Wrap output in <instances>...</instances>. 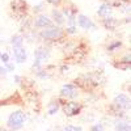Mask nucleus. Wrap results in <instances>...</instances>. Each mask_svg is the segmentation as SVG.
<instances>
[{
  "label": "nucleus",
  "mask_w": 131,
  "mask_h": 131,
  "mask_svg": "<svg viewBox=\"0 0 131 131\" xmlns=\"http://www.w3.org/2000/svg\"><path fill=\"white\" fill-rule=\"evenodd\" d=\"M15 80H16V83H20V76H15Z\"/></svg>",
  "instance_id": "cd10ccee"
},
{
  "label": "nucleus",
  "mask_w": 131,
  "mask_h": 131,
  "mask_svg": "<svg viewBox=\"0 0 131 131\" xmlns=\"http://www.w3.org/2000/svg\"><path fill=\"white\" fill-rule=\"evenodd\" d=\"M119 46H121V42H114L113 45H110V46H109L107 49L110 50V51H113V50H114L115 47H119Z\"/></svg>",
  "instance_id": "412c9836"
},
{
  "label": "nucleus",
  "mask_w": 131,
  "mask_h": 131,
  "mask_svg": "<svg viewBox=\"0 0 131 131\" xmlns=\"http://www.w3.org/2000/svg\"><path fill=\"white\" fill-rule=\"evenodd\" d=\"M115 130L117 131H131L130 130V125L125 123V122H121V123H118L115 126Z\"/></svg>",
  "instance_id": "2eb2a0df"
},
{
  "label": "nucleus",
  "mask_w": 131,
  "mask_h": 131,
  "mask_svg": "<svg viewBox=\"0 0 131 131\" xmlns=\"http://www.w3.org/2000/svg\"><path fill=\"white\" fill-rule=\"evenodd\" d=\"M78 21H79V25L83 29H93L94 28V24L91 21V18H88V17L84 16V15H79Z\"/></svg>",
  "instance_id": "0eeeda50"
},
{
  "label": "nucleus",
  "mask_w": 131,
  "mask_h": 131,
  "mask_svg": "<svg viewBox=\"0 0 131 131\" xmlns=\"http://www.w3.org/2000/svg\"><path fill=\"white\" fill-rule=\"evenodd\" d=\"M7 70L13 71V70H15V66H13V64H10V63H7Z\"/></svg>",
  "instance_id": "b1692460"
},
{
  "label": "nucleus",
  "mask_w": 131,
  "mask_h": 131,
  "mask_svg": "<svg viewBox=\"0 0 131 131\" xmlns=\"http://www.w3.org/2000/svg\"><path fill=\"white\" fill-rule=\"evenodd\" d=\"M114 105L121 109H127L130 107V98L126 94H118L114 98Z\"/></svg>",
  "instance_id": "423d86ee"
},
{
  "label": "nucleus",
  "mask_w": 131,
  "mask_h": 131,
  "mask_svg": "<svg viewBox=\"0 0 131 131\" xmlns=\"http://www.w3.org/2000/svg\"><path fill=\"white\" fill-rule=\"evenodd\" d=\"M98 16L100 17H104V18H106V17H110V13H112V8H110V5H107V4H102L100 8H98Z\"/></svg>",
  "instance_id": "9d476101"
},
{
  "label": "nucleus",
  "mask_w": 131,
  "mask_h": 131,
  "mask_svg": "<svg viewBox=\"0 0 131 131\" xmlns=\"http://www.w3.org/2000/svg\"><path fill=\"white\" fill-rule=\"evenodd\" d=\"M59 110V104L58 102H52V104H50V106H49V114H55Z\"/></svg>",
  "instance_id": "dca6fc26"
},
{
  "label": "nucleus",
  "mask_w": 131,
  "mask_h": 131,
  "mask_svg": "<svg viewBox=\"0 0 131 131\" xmlns=\"http://www.w3.org/2000/svg\"><path fill=\"white\" fill-rule=\"evenodd\" d=\"M80 109H81V106H80L78 102H67V104L63 106V112H64L66 115L72 117V115L79 114Z\"/></svg>",
  "instance_id": "7ed1b4c3"
},
{
  "label": "nucleus",
  "mask_w": 131,
  "mask_h": 131,
  "mask_svg": "<svg viewBox=\"0 0 131 131\" xmlns=\"http://www.w3.org/2000/svg\"><path fill=\"white\" fill-rule=\"evenodd\" d=\"M91 131H105V127H104L102 123H97V125H94V126L92 127Z\"/></svg>",
  "instance_id": "aec40b11"
},
{
  "label": "nucleus",
  "mask_w": 131,
  "mask_h": 131,
  "mask_svg": "<svg viewBox=\"0 0 131 131\" xmlns=\"http://www.w3.org/2000/svg\"><path fill=\"white\" fill-rule=\"evenodd\" d=\"M15 57H16V60H17L18 63H24V62L28 59L26 51H25V49H23V47H16V49H15Z\"/></svg>",
  "instance_id": "1a4fd4ad"
},
{
  "label": "nucleus",
  "mask_w": 131,
  "mask_h": 131,
  "mask_svg": "<svg viewBox=\"0 0 131 131\" xmlns=\"http://www.w3.org/2000/svg\"><path fill=\"white\" fill-rule=\"evenodd\" d=\"M10 43L15 46V47H21V45H23V37L16 34L12 37V39H10Z\"/></svg>",
  "instance_id": "4468645a"
},
{
  "label": "nucleus",
  "mask_w": 131,
  "mask_h": 131,
  "mask_svg": "<svg viewBox=\"0 0 131 131\" xmlns=\"http://www.w3.org/2000/svg\"><path fill=\"white\" fill-rule=\"evenodd\" d=\"M34 58H36V62L37 63H41V62H45L50 58V50L46 49V47H38L36 51H34Z\"/></svg>",
  "instance_id": "20e7f679"
},
{
  "label": "nucleus",
  "mask_w": 131,
  "mask_h": 131,
  "mask_svg": "<svg viewBox=\"0 0 131 131\" xmlns=\"http://www.w3.org/2000/svg\"><path fill=\"white\" fill-rule=\"evenodd\" d=\"M63 131H83L80 126H66Z\"/></svg>",
  "instance_id": "6ab92c4d"
},
{
  "label": "nucleus",
  "mask_w": 131,
  "mask_h": 131,
  "mask_svg": "<svg viewBox=\"0 0 131 131\" xmlns=\"http://www.w3.org/2000/svg\"><path fill=\"white\" fill-rule=\"evenodd\" d=\"M68 33H71V34H72V33H76V28H73V26H71V28H68V30H67Z\"/></svg>",
  "instance_id": "393cba45"
},
{
  "label": "nucleus",
  "mask_w": 131,
  "mask_h": 131,
  "mask_svg": "<svg viewBox=\"0 0 131 131\" xmlns=\"http://www.w3.org/2000/svg\"><path fill=\"white\" fill-rule=\"evenodd\" d=\"M47 2L50 3V4H54V5H58L60 2H62V0H47Z\"/></svg>",
  "instance_id": "5701e85b"
},
{
  "label": "nucleus",
  "mask_w": 131,
  "mask_h": 131,
  "mask_svg": "<svg viewBox=\"0 0 131 131\" xmlns=\"http://www.w3.org/2000/svg\"><path fill=\"white\" fill-rule=\"evenodd\" d=\"M60 94L67 98H75L78 96V91H76V88L72 84H66L60 88Z\"/></svg>",
  "instance_id": "39448f33"
},
{
  "label": "nucleus",
  "mask_w": 131,
  "mask_h": 131,
  "mask_svg": "<svg viewBox=\"0 0 131 131\" xmlns=\"http://www.w3.org/2000/svg\"><path fill=\"white\" fill-rule=\"evenodd\" d=\"M62 36H63V30L57 26H50L49 29L42 30V33H41V37L45 39H49V41L59 39V38H62Z\"/></svg>",
  "instance_id": "f03ea898"
},
{
  "label": "nucleus",
  "mask_w": 131,
  "mask_h": 131,
  "mask_svg": "<svg viewBox=\"0 0 131 131\" xmlns=\"http://www.w3.org/2000/svg\"><path fill=\"white\" fill-rule=\"evenodd\" d=\"M42 8H41V5H37V7H34V10L36 12H38V10H41Z\"/></svg>",
  "instance_id": "bb28decb"
},
{
  "label": "nucleus",
  "mask_w": 131,
  "mask_h": 131,
  "mask_svg": "<svg viewBox=\"0 0 131 131\" xmlns=\"http://www.w3.org/2000/svg\"><path fill=\"white\" fill-rule=\"evenodd\" d=\"M25 119H26V115H25L24 112H21V110L13 112L8 118V126L13 130H18V128L23 127Z\"/></svg>",
  "instance_id": "f257e3e1"
},
{
  "label": "nucleus",
  "mask_w": 131,
  "mask_h": 131,
  "mask_svg": "<svg viewBox=\"0 0 131 131\" xmlns=\"http://www.w3.org/2000/svg\"><path fill=\"white\" fill-rule=\"evenodd\" d=\"M117 25H118V21H117L115 18H113V17H106V18H104V26H105L106 29L113 30V29L117 28Z\"/></svg>",
  "instance_id": "f8f14e48"
},
{
  "label": "nucleus",
  "mask_w": 131,
  "mask_h": 131,
  "mask_svg": "<svg viewBox=\"0 0 131 131\" xmlns=\"http://www.w3.org/2000/svg\"><path fill=\"white\" fill-rule=\"evenodd\" d=\"M10 7H12L13 10H25L26 8V4L24 0H12V3H10Z\"/></svg>",
  "instance_id": "9b49d317"
},
{
  "label": "nucleus",
  "mask_w": 131,
  "mask_h": 131,
  "mask_svg": "<svg viewBox=\"0 0 131 131\" xmlns=\"http://www.w3.org/2000/svg\"><path fill=\"white\" fill-rule=\"evenodd\" d=\"M51 15H52V18H54V21H55L57 24H59V25L64 24V18H63V15L59 12V10H57V9H52Z\"/></svg>",
  "instance_id": "ddd939ff"
},
{
  "label": "nucleus",
  "mask_w": 131,
  "mask_h": 131,
  "mask_svg": "<svg viewBox=\"0 0 131 131\" xmlns=\"http://www.w3.org/2000/svg\"><path fill=\"white\" fill-rule=\"evenodd\" d=\"M107 5H113V7H121L122 0H107Z\"/></svg>",
  "instance_id": "a211bd4d"
},
{
  "label": "nucleus",
  "mask_w": 131,
  "mask_h": 131,
  "mask_svg": "<svg viewBox=\"0 0 131 131\" xmlns=\"http://www.w3.org/2000/svg\"><path fill=\"white\" fill-rule=\"evenodd\" d=\"M0 131H7V130H4V128H0Z\"/></svg>",
  "instance_id": "c85d7f7f"
},
{
  "label": "nucleus",
  "mask_w": 131,
  "mask_h": 131,
  "mask_svg": "<svg viewBox=\"0 0 131 131\" xmlns=\"http://www.w3.org/2000/svg\"><path fill=\"white\" fill-rule=\"evenodd\" d=\"M7 73V70L3 68V67H0V75H5Z\"/></svg>",
  "instance_id": "a878e982"
},
{
  "label": "nucleus",
  "mask_w": 131,
  "mask_h": 131,
  "mask_svg": "<svg viewBox=\"0 0 131 131\" xmlns=\"http://www.w3.org/2000/svg\"><path fill=\"white\" fill-rule=\"evenodd\" d=\"M115 67H117V68H121V70H123V71H127V70L130 68V63H126V62L117 63V64H115Z\"/></svg>",
  "instance_id": "f3484780"
},
{
  "label": "nucleus",
  "mask_w": 131,
  "mask_h": 131,
  "mask_svg": "<svg viewBox=\"0 0 131 131\" xmlns=\"http://www.w3.org/2000/svg\"><path fill=\"white\" fill-rule=\"evenodd\" d=\"M36 26H38V28H50L51 26V20L45 15H41L36 20Z\"/></svg>",
  "instance_id": "6e6552de"
},
{
  "label": "nucleus",
  "mask_w": 131,
  "mask_h": 131,
  "mask_svg": "<svg viewBox=\"0 0 131 131\" xmlns=\"http://www.w3.org/2000/svg\"><path fill=\"white\" fill-rule=\"evenodd\" d=\"M0 59H2L3 60V63H8V60H9V55H8V54H3V55L2 57H0Z\"/></svg>",
  "instance_id": "4be33fe9"
}]
</instances>
